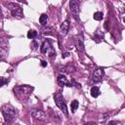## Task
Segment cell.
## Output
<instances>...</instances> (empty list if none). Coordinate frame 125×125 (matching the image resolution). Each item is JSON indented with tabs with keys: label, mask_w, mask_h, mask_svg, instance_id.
<instances>
[{
	"label": "cell",
	"mask_w": 125,
	"mask_h": 125,
	"mask_svg": "<svg viewBox=\"0 0 125 125\" xmlns=\"http://www.w3.org/2000/svg\"><path fill=\"white\" fill-rule=\"evenodd\" d=\"M37 36V31H35V30H29L28 32H27V37L29 38V39H33V38H35Z\"/></svg>",
	"instance_id": "cell-16"
},
{
	"label": "cell",
	"mask_w": 125,
	"mask_h": 125,
	"mask_svg": "<svg viewBox=\"0 0 125 125\" xmlns=\"http://www.w3.org/2000/svg\"><path fill=\"white\" fill-rule=\"evenodd\" d=\"M78 105H79V104H78V101H76V100L72 101V102H71V104H70L71 111H72V112H75V111H76V109L78 108Z\"/></svg>",
	"instance_id": "cell-13"
},
{
	"label": "cell",
	"mask_w": 125,
	"mask_h": 125,
	"mask_svg": "<svg viewBox=\"0 0 125 125\" xmlns=\"http://www.w3.org/2000/svg\"><path fill=\"white\" fill-rule=\"evenodd\" d=\"M69 56V53H63L62 55V57L64 59V58H66V57H68Z\"/></svg>",
	"instance_id": "cell-22"
},
{
	"label": "cell",
	"mask_w": 125,
	"mask_h": 125,
	"mask_svg": "<svg viewBox=\"0 0 125 125\" xmlns=\"http://www.w3.org/2000/svg\"><path fill=\"white\" fill-rule=\"evenodd\" d=\"M54 100H55V103H56L57 106H58L65 115H67V114H68V111H67L66 104H65V102H64V99H63L62 93H60V92L56 93V94L54 95Z\"/></svg>",
	"instance_id": "cell-4"
},
{
	"label": "cell",
	"mask_w": 125,
	"mask_h": 125,
	"mask_svg": "<svg viewBox=\"0 0 125 125\" xmlns=\"http://www.w3.org/2000/svg\"><path fill=\"white\" fill-rule=\"evenodd\" d=\"M41 65H42V66H44V67H45V66H46V65H47V62H45V61H41Z\"/></svg>",
	"instance_id": "cell-23"
},
{
	"label": "cell",
	"mask_w": 125,
	"mask_h": 125,
	"mask_svg": "<svg viewBox=\"0 0 125 125\" xmlns=\"http://www.w3.org/2000/svg\"><path fill=\"white\" fill-rule=\"evenodd\" d=\"M2 16V12H1V10H0V17Z\"/></svg>",
	"instance_id": "cell-25"
},
{
	"label": "cell",
	"mask_w": 125,
	"mask_h": 125,
	"mask_svg": "<svg viewBox=\"0 0 125 125\" xmlns=\"http://www.w3.org/2000/svg\"><path fill=\"white\" fill-rule=\"evenodd\" d=\"M69 9H70L72 16L77 20L79 16V0H70Z\"/></svg>",
	"instance_id": "cell-6"
},
{
	"label": "cell",
	"mask_w": 125,
	"mask_h": 125,
	"mask_svg": "<svg viewBox=\"0 0 125 125\" xmlns=\"http://www.w3.org/2000/svg\"><path fill=\"white\" fill-rule=\"evenodd\" d=\"M58 84H59L60 86H68V87L71 86L70 82L67 80V78H66L63 74H60V75L58 76Z\"/></svg>",
	"instance_id": "cell-9"
},
{
	"label": "cell",
	"mask_w": 125,
	"mask_h": 125,
	"mask_svg": "<svg viewBox=\"0 0 125 125\" xmlns=\"http://www.w3.org/2000/svg\"><path fill=\"white\" fill-rule=\"evenodd\" d=\"M5 5L7 6V8L9 9V11L11 12L12 16L15 18H19L21 19L23 17V13H22V9L20 5L16 4V3H12V2H8L5 3Z\"/></svg>",
	"instance_id": "cell-3"
},
{
	"label": "cell",
	"mask_w": 125,
	"mask_h": 125,
	"mask_svg": "<svg viewBox=\"0 0 125 125\" xmlns=\"http://www.w3.org/2000/svg\"><path fill=\"white\" fill-rule=\"evenodd\" d=\"M93 18H94V20H96V21H101V20H103L104 15H103L102 12H96V13L94 14Z\"/></svg>",
	"instance_id": "cell-15"
},
{
	"label": "cell",
	"mask_w": 125,
	"mask_h": 125,
	"mask_svg": "<svg viewBox=\"0 0 125 125\" xmlns=\"http://www.w3.org/2000/svg\"><path fill=\"white\" fill-rule=\"evenodd\" d=\"M30 113L31 115L37 119V120H41V121H46L47 120V117L45 115V112L42 110V109H39V108H32L30 110Z\"/></svg>",
	"instance_id": "cell-7"
},
{
	"label": "cell",
	"mask_w": 125,
	"mask_h": 125,
	"mask_svg": "<svg viewBox=\"0 0 125 125\" xmlns=\"http://www.w3.org/2000/svg\"><path fill=\"white\" fill-rule=\"evenodd\" d=\"M90 94H91V96H92L93 98H97V97H99V95H100V89H99L97 86H93V87L91 88V90H90Z\"/></svg>",
	"instance_id": "cell-11"
},
{
	"label": "cell",
	"mask_w": 125,
	"mask_h": 125,
	"mask_svg": "<svg viewBox=\"0 0 125 125\" xmlns=\"http://www.w3.org/2000/svg\"><path fill=\"white\" fill-rule=\"evenodd\" d=\"M76 48L78 51H84V44H83V41L81 39H78L77 40V43H76Z\"/></svg>",
	"instance_id": "cell-14"
},
{
	"label": "cell",
	"mask_w": 125,
	"mask_h": 125,
	"mask_svg": "<svg viewBox=\"0 0 125 125\" xmlns=\"http://www.w3.org/2000/svg\"><path fill=\"white\" fill-rule=\"evenodd\" d=\"M47 20H48V17L46 14H42L39 18V22L42 24V25H45L47 23Z\"/></svg>",
	"instance_id": "cell-12"
},
{
	"label": "cell",
	"mask_w": 125,
	"mask_h": 125,
	"mask_svg": "<svg viewBox=\"0 0 125 125\" xmlns=\"http://www.w3.org/2000/svg\"><path fill=\"white\" fill-rule=\"evenodd\" d=\"M40 50H41V53H43V54H49L50 57L56 56V51L52 47V44H51V42L49 40H45L42 43Z\"/></svg>",
	"instance_id": "cell-5"
},
{
	"label": "cell",
	"mask_w": 125,
	"mask_h": 125,
	"mask_svg": "<svg viewBox=\"0 0 125 125\" xmlns=\"http://www.w3.org/2000/svg\"><path fill=\"white\" fill-rule=\"evenodd\" d=\"M108 124H116L115 121H108Z\"/></svg>",
	"instance_id": "cell-24"
},
{
	"label": "cell",
	"mask_w": 125,
	"mask_h": 125,
	"mask_svg": "<svg viewBox=\"0 0 125 125\" xmlns=\"http://www.w3.org/2000/svg\"><path fill=\"white\" fill-rule=\"evenodd\" d=\"M33 88L32 87H29L27 85H21V86H16L14 88V93H15V96L21 102L25 101L29 94L32 92Z\"/></svg>",
	"instance_id": "cell-1"
},
{
	"label": "cell",
	"mask_w": 125,
	"mask_h": 125,
	"mask_svg": "<svg viewBox=\"0 0 125 125\" xmlns=\"http://www.w3.org/2000/svg\"><path fill=\"white\" fill-rule=\"evenodd\" d=\"M6 56H7V51L3 47H0V60L5 59Z\"/></svg>",
	"instance_id": "cell-17"
},
{
	"label": "cell",
	"mask_w": 125,
	"mask_h": 125,
	"mask_svg": "<svg viewBox=\"0 0 125 125\" xmlns=\"http://www.w3.org/2000/svg\"><path fill=\"white\" fill-rule=\"evenodd\" d=\"M65 67H66V72L67 73H70V72H74L75 71V67L74 66H72V65H65Z\"/></svg>",
	"instance_id": "cell-20"
},
{
	"label": "cell",
	"mask_w": 125,
	"mask_h": 125,
	"mask_svg": "<svg viewBox=\"0 0 125 125\" xmlns=\"http://www.w3.org/2000/svg\"><path fill=\"white\" fill-rule=\"evenodd\" d=\"M104 68L99 67V68H97V69L94 71V73H93V80H94L95 82H99V81L102 80V78L104 77Z\"/></svg>",
	"instance_id": "cell-8"
},
{
	"label": "cell",
	"mask_w": 125,
	"mask_h": 125,
	"mask_svg": "<svg viewBox=\"0 0 125 125\" xmlns=\"http://www.w3.org/2000/svg\"><path fill=\"white\" fill-rule=\"evenodd\" d=\"M56 67H57V69H58L60 72L67 73V72H66V67H65V65H61V64H59V65H57Z\"/></svg>",
	"instance_id": "cell-18"
},
{
	"label": "cell",
	"mask_w": 125,
	"mask_h": 125,
	"mask_svg": "<svg viewBox=\"0 0 125 125\" xmlns=\"http://www.w3.org/2000/svg\"><path fill=\"white\" fill-rule=\"evenodd\" d=\"M70 84H71V86L73 85L74 87H76V88H81V85L79 84V83H77V82H75V80H71V82H70Z\"/></svg>",
	"instance_id": "cell-21"
},
{
	"label": "cell",
	"mask_w": 125,
	"mask_h": 125,
	"mask_svg": "<svg viewBox=\"0 0 125 125\" xmlns=\"http://www.w3.org/2000/svg\"><path fill=\"white\" fill-rule=\"evenodd\" d=\"M9 82V78H4V77H0V87L4 86L5 84H7Z\"/></svg>",
	"instance_id": "cell-19"
},
{
	"label": "cell",
	"mask_w": 125,
	"mask_h": 125,
	"mask_svg": "<svg viewBox=\"0 0 125 125\" xmlns=\"http://www.w3.org/2000/svg\"><path fill=\"white\" fill-rule=\"evenodd\" d=\"M1 111L6 122H11L16 116V110L11 104H4L1 107Z\"/></svg>",
	"instance_id": "cell-2"
},
{
	"label": "cell",
	"mask_w": 125,
	"mask_h": 125,
	"mask_svg": "<svg viewBox=\"0 0 125 125\" xmlns=\"http://www.w3.org/2000/svg\"><path fill=\"white\" fill-rule=\"evenodd\" d=\"M68 28H69V21L67 20H65L62 24H61V30H62V35H65L68 31Z\"/></svg>",
	"instance_id": "cell-10"
}]
</instances>
